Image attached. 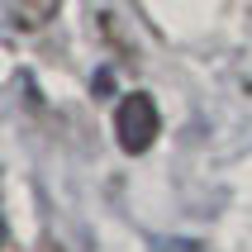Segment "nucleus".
Masks as SVG:
<instances>
[{"label":"nucleus","instance_id":"7ed1b4c3","mask_svg":"<svg viewBox=\"0 0 252 252\" xmlns=\"http://www.w3.org/2000/svg\"><path fill=\"white\" fill-rule=\"evenodd\" d=\"M153 252H205V248L190 238H153Z\"/></svg>","mask_w":252,"mask_h":252},{"label":"nucleus","instance_id":"20e7f679","mask_svg":"<svg viewBox=\"0 0 252 252\" xmlns=\"http://www.w3.org/2000/svg\"><path fill=\"white\" fill-rule=\"evenodd\" d=\"M5 243H10V228H5V214H0V248H5Z\"/></svg>","mask_w":252,"mask_h":252},{"label":"nucleus","instance_id":"f257e3e1","mask_svg":"<svg viewBox=\"0 0 252 252\" xmlns=\"http://www.w3.org/2000/svg\"><path fill=\"white\" fill-rule=\"evenodd\" d=\"M157 128H162V114H157V100L148 91H128L119 105H114V138L128 157H138L153 148Z\"/></svg>","mask_w":252,"mask_h":252},{"label":"nucleus","instance_id":"f03ea898","mask_svg":"<svg viewBox=\"0 0 252 252\" xmlns=\"http://www.w3.org/2000/svg\"><path fill=\"white\" fill-rule=\"evenodd\" d=\"M57 10H62V0H10V19H14V29H24V33L53 24Z\"/></svg>","mask_w":252,"mask_h":252}]
</instances>
